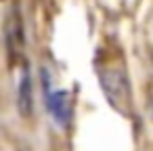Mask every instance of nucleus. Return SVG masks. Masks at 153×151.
Wrapping results in <instances>:
<instances>
[{
    "label": "nucleus",
    "mask_w": 153,
    "mask_h": 151,
    "mask_svg": "<svg viewBox=\"0 0 153 151\" xmlns=\"http://www.w3.org/2000/svg\"><path fill=\"white\" fill-rule=\"evenodd\" d=\"M46 107L59 126H67L71 118V101L65 90H53L46 97Z\"/></svg>",
    "instance_id": "3"
},
{
    "label": "nucleus",
    "mask_w": 153,
    "mask_h": 151,
    "mask_svg": "<svg viewBox=\"0 0 153 151\" xmlns=\"http://www.w3.org/2000/svg\"><path fill=\"white\" fill-rule=\"evenodd\" d=\"M32 105H34V97H32V78H30V71L23 69L21 74V82H19V88H17V109L23 118H30L32 115Z\"/></svg>",
    "instance_id": "4"
},
{
    "label": "nucleus",
    "mask_w": 153,
    "mask_h": 151,
    "mask_svg": "<svg viewBox=\"0 0 153 151\" xmlns=\"http://www.w3.org/2000/svg\"><path fill=\"white\" fill-rule=\"evenodd\" d=\"M7 48L11 59H19L23 53V23H21V15H19V7H13V11L9 13L7 19Z\"/></svg>",
    "instance_id": "2"
},
{
    "label": "nucleus",
    "mask_w": 153,
    "mask_h": 151,
    "mask_svg": "<svg viewBox=\"0 0 153 151\" xmlns=\"http://www.w3.org/2000/svg\"><path fill=\"white\" fill-rule=\"evenodd\" d=\"M99 78H101L103 92L109 99L111 107H115L122 115L128 118L132 111V94H130V84H128L124 67L105 65L103 69H99Z\"/></svg>",
    "instance_id": "1"
}]
</instances>
